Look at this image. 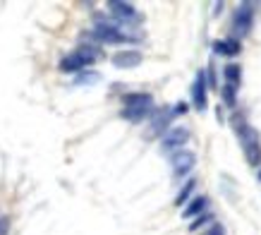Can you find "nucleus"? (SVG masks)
I'll return each mask as SVG.
<instances>
[{
  "instance_id": "obj_12",
  "label": "nucleus",
  "mask_w": 261,
  "mask_h": 235,
  "mask_svg": "<svg viewBox=\"0 0 261 235\" xmlns=\"http://www.w3.org/2000/svg\"><path fill=\"white\" fill-rule=\"evenodd\" d=\"M213 51L221 56H237L242 51V43L237 39H223V41H213Z\"/></svg>"
},
{
  "instance_id": "obj_21",
  "label": "nucleus",
  "mask_w": 261,
  "mask_h": 235,
  "mask_svg": "<svg viewBox=\"0 0 261 235\" xmlns=\"http://www.w3.org/2000/svg\"><path fill=\"white\" fill-rule=\"evenodd\" d=\"M7 228H10V218L2 216V218H0V235H7Z\"/></svg>"
},
{
  "instance_id": "obj_5",
  "label": "nucleus",
  "mask_w": 261,
  "mask_h": 235,
  "mask_svg": "<svg viewBox=\"0 0 261 235\" xmlns=\"http://www.w3.org/2000/svg\"><path fill=\"white\" fill-rule=\"evenodd\" d=\"M108 10L113 15V20L120 24H132V22H139L142 15L137 12V7L132 2H122V0H111L108 2Z\"/></svg>"
},
{
  "instance_id": "obj_18",
  "label": "nucleus",
  "mask_w": 261,
  "mask_h": 235,
  "mask_svg": "<svg viewBox=\"0 0 261 235\" xmlns=\"http://www.w3.org/2000/svg\"><path fill=\"white\" fill-rule=\"evenodd\" d=\"M93 82H98V75H82V77H77V84H93Z\"/></svg>"
},
{
  "instance_id": "obj_16",
  "label": "nucleus",
  "mask_w": 261,
  "mask_h": 235,
  "mask_svg": "<svg viewBox=\"0 0 261 235\" xmlns=\"http://www.w3.org/2000/svg\"><path fill=\"white\" fill-rule=\"evenodd\" d=\"M235 84H225V87L221 89V94H223V101H225V106L228 108H235Z\"/></svg>"
},
{
  "instance_id": "obj_1",
  "label": "nucleus",
  "mask_w": 261,
  "mask_h": 235,
  "mask_svg": "<svg viewBox=\"0 0 261 235\" xmlns=\"http://www.w3.org/2000/svg\"><path fill=\"white\" fill-rule=\"evenodd\" d=\"M125 108H122V118L130 120V122H142L146 116L153 113V96L151 94H125L122 98Z\"/></svg>"
},
{
  "instance_id": "obj_19",
  "label": "nucleus",
  "mask_w": 261,
  "mask_h": 235,
  "mask_svg": "<svg viewBox=\"0 0 261 235\" xmlns=\"http://www.w3.org/2000/svg\"><path fill=\"white\" fill-rule=\"evenodd\" d=\"M204 235H225V228H223L221 223H216V226H211V228H208Z\"/></svg>"
},
{
  "instance_id": "obj_6",
  "label": "nucleus",
  "mask_w": 261,
  "mask_h": 235,
  "mask_svg": "<svg viewBox=\"0 0 261 235\" xmlns=\"http://www.w3.org/2000/svg\"><path fill=\"white\" fill-rule=\"evenodd\" d=\"M187 142H189V130L185 125H175L163 135L161 147H163V151H180Z\"/></svg>"
},
{
  "instance_id": "obj_15",
  "label": "nucleus",
  "mask_w": 261,
  "mask_h": 235,
  "mask_svg": "<svg viewBox=\"0 0 261 235\" xmlns=\"http://www.w3.org/2000/svg\"><path fill=\"white\" fill-rule=\"evenodd\" d=\"M194 187H197V180H187V182H185V187L177 192V197H175V204H177V206L185 204V202L189 199V195H192V190H194Z\"/></svg>"
},
{
  "instance_id": "obj_2",
  "label": "nucleus",
  "mask_w": 261,
  "mask_h": 235,
  "mask_svg": "<svg viewBox=\"0 0 261 235\" xmlns=\"http://www.w3.org/2000/svg\"><path fill=\"white\" fill-rule=\"evenodd\" d=\"M98 58H101V53H98L96 46H79L77 51H72L70 56H65L60 60V72H67V75L82 72L89 65H93Z\"/></svg>"
},
{
  "instance_id": "obj_3",
  "label": "nucleus",
  "mask_w": 261,
  "mask_h": 235,
  "mask_svg": "<svg viewBox=\"0 0 261 235\" xmlns=\"http://www.w3.org/2000/svg\"><path fill=\"white\" fill-rule=\"evenodd\" d=\"M91 39H96L101 43H127V41H134V36L125 34L113 22H98L96 29L91 31Z\"/></svg>"
},
{
  "instance_id": "obj_10",
  "label": "nucleus",
  "mask_w": 261,
  "mask_h": 235,
  "mask_svg": "<svg viewBox=\"0 0 261 235\" xmlns=\"http://www.w3.org/2000/svg\"><path fill=\"white\" fill-rule=\"evenodd\" d=\"M192 101H194V108H197V111H206V106H208V101H206V75H204V70L197 75V79H194Z\"/></svg>"
},
{
  "instance_id": "obj_17",
  "label": "nucleus",
  "mask_w": 261,
  "mask_h": 235,
  "mask_svg": "<svg viewBox=\"0 0 261 235\" xmlns=\"http://www.w3.org/2000/svg\"><path fill=\"white\" fill-rule=\"evenodd\" d=\"M211 218H213L211 214H204V216H197V218H194V223H189V231H199V228H202L204 223H206V221H211Z\"/></svg>"
},
{
  "instance_id": "obj_11",
  "label": "nucleus",
  "mask_w": 261,
  "mask_h": 235,
  "mask_svg": "<svg viewBox=\"0 0 261 235\" xmlns=\"http://www.w3.org/2000/svg\"><path fill=\"white\" fill-rule=\"evenodd\" d=\"M173 111L170 108H163V111H156L153 113V120H151V132H149V137H153V135H161L163 130L168 132L170 130V120H173Z\"/></svg>"
},
{
  "instance_id": "obj_13",
  "label": "nucleus",
  "mask_w": 261,
  "mask_h": 235,
  "mask_svg": "<svg viewBox=\"0 0 261 235\" xmlns=\"http://www.w3.org/2000/svg\"><path fill=\"white\" fill-rule=\"evenodd\" d=\"M206 206H208V199H206V197H194L189 204L182 209V216H185V218H194V216L202 214Z\"/></svg>"
},
{
  "instance_id": "obj_9",
  "label": "nucleus",
  "mask_w": 261,
  "mask_h": 235,
  "mask_svg": "<svg viewBox=\"0 0 261 235\" xmlns=\"http://www.w3.org/2000/svg\"><path fill=\"white\" fill-rule=\"evenodd\" d=\"M142 60H144V56L139 51H117L115 56H113V65H115L117 70H132Z\"/></svg>"
},
{
  "instance_id": "obj_8",
  "label": "nucleus",
  "mask_w": 261,
  "mask_h": 235,
  "mask_svg": "<svg viewBox=\"0 0 261 235\" xmlns=\"http://www.w3.org/2000/svg\"><path fill=\"white\" fill-rule=\"evenodd\" d=\"M254 5H240L237 15H235V31L240 36H247L252 31V24H254V12H252Z\"/></svg>"
},
{
  "instance_id": "obj_4",
  "label": "nucleus",
  "mask_w": 261,
  "mask_h": 235,
  "mask_svg": "<svg viewBox=\"0 0 261 235\" xmlns=\"http://www.w3.org/2000/svg\"><path fill=\"white\" fill-rule=\"evenodd\" d=\"M240 137H242V149H244V158H247V163H249V166H259L261 168L259 135H257L252 127H247V130H242V132H240Z\"/></svg>"
},
{
  "instance_id": "obj_7",
  "label": "nucleus",
  "mask_w": 261,
  "mask_h": 235,
  "mask_svg": "<svg viewBox=\"0 0 261 235\" xmlns=\"http://www.w3.org/2000/svg\"><path fill=\"white\" fill-rule=\"evenodd\" d=\"M170 166H173V173L177 177L187 176L197 166V156L192 151H187V149H180V151H175L173 156H170Z\"/></svg>"
},
{
  "instance_id": "obj_14",
  "label": "nucleus",
  "mask_w": 261,
  "mask_h": 235,
  "mask_svg": "<svg viewBox=\"0 0 261 235\" xmlns=\"http://www.w3.org/2000/svg\"><path fill=\"white\" fill-rule=\"evenodd\" d=\"M223 75H225V84H235V87H237L240 79H242V70H240V65H235V62L223 67Z\"/></svg>"
},
{
  "instance_id": "obj_22",
  "label": "nucleus",
  "mask_w": 261,
  "mask_h": 235,
  "mask_svg": "<svg viewBox=\"0 0 261 235\" xmlns=\"http://www.w3.org/2000/svg\"><path fill=\"white\" fill-rule=\"evenodd\" d=\"M259 180H261V171H259Z\"/></svg>"
},
{
  "instance_id": "obj_20",
  "label": "nucleus",
  "mask_w": 261,
  "mask_h": 235,
  "mask_svg": "<svg viewBox=\"0 0 261 235\" xmlns=\"http://www.w3.org/2000/svg\"><path fill=\"white\" fill-rule=\"evenodd\" d=\"M187 111H189V108H187V103H182V101H180V103L173 108V116H182V113H187Z\"/></svg>"
}]
</instances>
